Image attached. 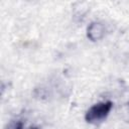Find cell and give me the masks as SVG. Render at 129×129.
Instances as JSON below:
<instances>
[{
    "mask_svg": "<svg viewBox=\"0 0 129 129\" xmlns=\"http://www.w3.org/2000/svg\"><path fill=\"white\" fill-rule=\"evenodd\" d=\"M104 32H105L104 26L99 22H94L90 24V26L88 27V37L91 40L100 39L104 35Z\"/></svg>",
    "mask_w": 129,
    "mask_h": 129,
    "instance_id": "cell-2",
    "label": "cell"
},
{
    "mask_svg": "<svg viewBox=\"0 0 129 129\" xmlns=\"http://www.w3.org/2000/svg\"><path fill=\"white\" fill-rule=\"evenodd\" d=\"M30 129H38V128H35V127H33V128H30Z\"/></svg>",
    "mask_w": 129,
    "mask_h": 129,
    "instance_id": "cell-3",
    "label": "cell"
},
{
    "mask_svg": "<svg viewBox=\"0 0 129 129\" xmlns=\"http://www.w3.org/2000/svg\"><path fill=\"white\" fill-rule=\"evenodd\" d=\"M113 107V103L111 101L100 102L93 105L86 113L85 119L87 122L92 124H97L102 122L107 118L111 109Z\"/></svg>",
    "mask_w": 129,
    "mask_h": 129,
    "instance_id": "cell-1",
    "label": "cell"
}]
</instances>
